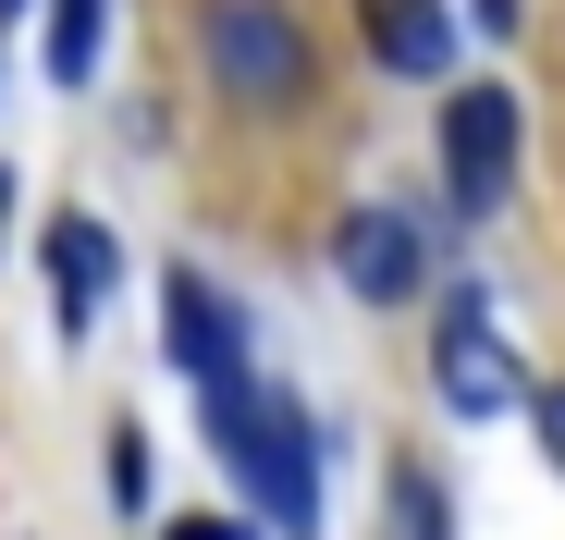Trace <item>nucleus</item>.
Returning a JSON list of instances; mask_svg holds the SVG:
<instances>
[{"label":"nucleus","mask_w":565,"mask_h":540,"mask_svg":"<svg viewBox=\"0 0 565 540\" xmlns=\"http://www.w3.org/2000/svg\"><path fill=\"white\" fill-rule=\"evenodd\" d=\"M198 418H210V442H222V467L246 479V504H258L282 540H308V528H320V430H308V406L246 369V381L198 393Z\"/></svg>","instance_id":"1"},{"label":"nucleus","mask_w":565,"mask_h":540,"mask_svg":"<svg viewBox=\"0 0 565 540\" xmlns=\"http://www.w3.org/2000/svg\"><path fill=\"white\" fill-rule=\"evenodd\" d=\"M198 62L234 111H296L308 99V74H320V37L296 0H210L198 13Z\"/></svg>","instance_id":"2"},{"label":"nucleus","mask_w":565,"mask_h":540,"mask_svg":"<svg viewBox=\"0 0 565 540\" xmlns=\"http://www.w3.org/2000/svg\"><path fill=\"white\" fill-rule=\"evenodd\" d=\"M430 393H443V418H504V406H529V356H516V332H504V307L480 295V283H455V307H443V332H430Z\"/></svg>","instance_id":"3"},{"label":"nucleus","mask_w":565,"mask_h":540,"mask_svg":"<svg viewBox=\"0 0 565 540\" xmlns=\"http://www.w3.org/2000/svg\"><path fill=\"white\" fill-rule=\"evenodd\" d=\"M516 148H529L516 86H455L443 99V197H455V222H492L516 197Z\"/></svg>","instance_id":"4"},{"label":"nucleus","mask_w":565,"mask_h":540,"mask_svg":"<svg viewBox=\"0 0 565 540\" xmlns=\"http://www.w3.org/2000/svg\"><path fill=\"white\" fill-rule=\"evenodd\" d=\"M332 270H344L356 307H406V295L430 283V222L394 209V197H356V209L332 222Z\"/></svg>","instance_id":"5"},{"label":"nucleus","mask_w":565,"mask_h":540,"mask_svg":"<svg viewBox=\"0 0 565 540\" xmlns=\"http://www.w3.org/2000/svg\"><path fill=\"white\" fill-rule=\"evenodd\" d=\"M160 332H172L184 393H222V381H246V369H258V356H246V307L210 283V270H172V283H160Z\"/></svg>","instance_id":"6"},{"label":"nucleus","mask_w":565,"mask_h":540,"mask_svg":"<svg viewBox=\"0 0 565 540\" xmlns=\"http://www.w3.org/2000/svg\"><path fill=\"white\" fill-rule=\"evenodd\" d=\"M38 270H50V332L86 344L99 307H111V283H124V234H111L99 209H62V222L38 234Z\"/></svg>","instance_id":"7"},{"label":"nucleus","mask_w":565,"mask_h":540,"mask_svg":"<svg viewBox=\"0 0 565 540\" xmlns=\"http://www.w3.org/2000/svg\"><path fill=\"white\" fill-rule=\"evenodd\" d=\"M356 25H369V62L406 74V86L455 74V13H443V0H356Z\"/></svg>","instance_id":"8"},{"label":"nucleus","mask_w":565,"mask_h":540,"mask_svg":"<svg viewBox=\"0 0 565 540\" xmlns=\"http://www.w3.org/2000/svg\"><path fill=\"white\" fill-rule=\"evenodd\" d=\"M382 540H455V504H443V479H430L418 455L382 479Z\"/></svg>","instance_id":"9"},{"label":"nucleus","mask_w":565,"mask_h":540,"mask_svg":"<svg viewBox=\"0 0 565 540\" xmlns=\"http://www.w3.org/2000/svg\"><path fill=\"white\" fill-rule=\"evenodd\" d=\"M99 25H111V0H50V86L99 74Z\"/></svg>","instance_id":"10"},{"label":"nucleus","mask_w":565,"mask_h":540,"mask_svg":"<svg viewBox=\"0 0 565 540\" xmlns=\"http://www.w3.org/2000/svg\"><path fill=\"white\" fill-rule=\"evenodd\" d=\"M99 479H111V504H148V442L136 430H111V467Z\"/></svg>","instance_id":"11"},{"label":"nucleus","mask_w":565,"mask_h":540,"mask_svg":"<svg viewBox=\"0 0 565 540\" xmlns=\"http://www.w3.org/2000/svg\"><path fill=\"white\" fill-rule=\"evenodd\" d=\"M529 430H541V455H553V479H565V381L529 393Z\"/></svg>","instance_id":"12"},{"label":"nucleus","mask_w":565,"mask_h":540,"mask_svg":"<svg viewBox=\"0 0 565 540\" xmlns=\"http://www.w3.org/2000/svg\"><path fill=\"white\" fill-rule=\"evenodd\" d=\"M160 540H258V528H246V516H172Z\"/></svg>","instance_id":"13"},{"label":"nucleus","mask_w":565,"mask_h":540,"mask_svg":"<svg viewBox=\"0 0 565 540\" xmlns=\"http://www.w3.org/2000/svg\"><path fill=\"white\" fill-rule=\"evenodd\" d=\"M0 234H13V172H0Z\"/></svg>","instance_id":"14"},{"label":"nucleus","mask_w":565,"mask_h":540,"mask_svg":"<svg viewBox=\"0 0 565 540\" xmlns=\"http://www.w3.org/2000/svg\"><path fill=\"white\" fill-rule=\"evenodd\" d=\"M480 13H492V25H516V0H480Z\"/></svg>","instance_id":"15"},{"label":"nucleus","mask_w":565,"mask_h":540,"mask_svg":"<svg viewBox=\"0 0 565 540\" xmlns=\"http://www.w3.org/2000/svg\"><path fill=\"white\" fill-rule=\"evenodd\" d=\"M13 13H25V0H0V25H13Z\"/></svg>","instance_id":"16"}]
</instances>
